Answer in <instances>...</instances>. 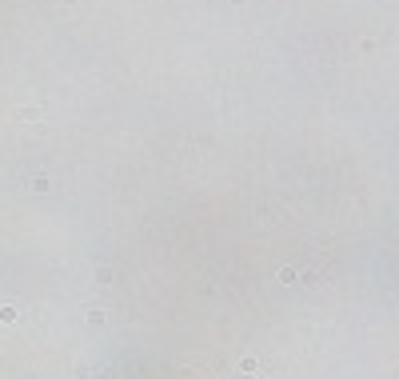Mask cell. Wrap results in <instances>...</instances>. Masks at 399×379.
I'll list each match as a JSON object with an SVG mask.
<instances>
[{"mask_svg":"<svg viewBox=\"0 0 399 379\" xmlns=\"http://www.w3.org/2000/svg\"><path fill=\"white\" fill-rule=\"evenodd\" d=\"M240 371H244V375H256V371H260V359H256V355H248V359L240 363Z\"/></svg>","mask_w":399,"mask_h":379,"instance_id":"1","label":"cell"},{"mask_svg":"<svg viewBox=\"0 0 399 379\" xmlns=\"http://www.w3.org/2000/svg\"><path fill=\"white\" fill-rule=\"evenodd\" d=\"M32 188H36V192H48V188H52V180H48V176H36V180H32Z\"/></svg>","mask_w":399,"mask_h":379,"instance_id":"2","label":"cell"},{"mask_svg":"<svg viewBox=\"0 0 399 379\" xmlns=\"http://www.w3.org/2000/svg\"><path fill=\"white\" fill-rule=\"evenodd\" d=\"M16 320V308H0V324H12Z\"/></svg>","mask_w":399,"mask_h":379,"instance_id":"3","label":"cell"}]
</instances>
